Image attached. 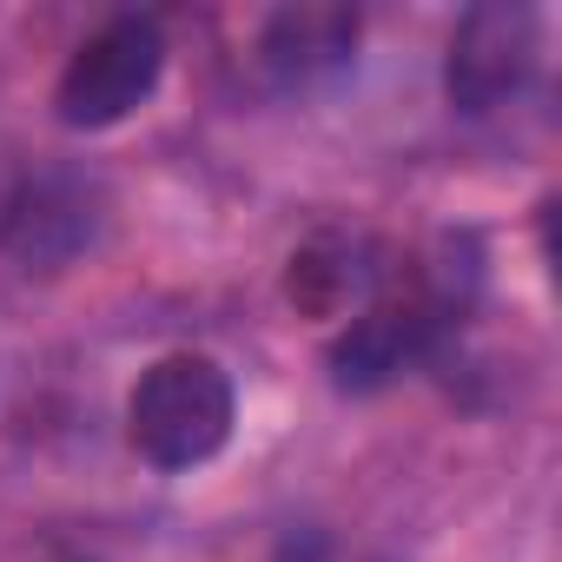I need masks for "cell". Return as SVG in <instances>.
<instances>
[{"label":"cell","instance_id":"1","mask_svg":"<svg viewBox=\"0 0 562 562\" xmlns=\"http://www.w3.org/2000/svg\"><path fill=\"white\" fill-rule=\"evenodd\" d=\"M476 245L470 238H437V258L411 271L404 292L371 299L345 338L331 345V384L351 397H371L397 378H411L417 364H430L443 351V338L463 325V312L476 305Z\"/></svg>","mask_w":562,"mask_h":562},{"label":"cell","instance_id":"2","mask_svg":"<svg viewBox=\"0 0 562 562\" xmlns=\"http://www.w3.org/2000/svg\"><path fill=\"white\" fill-rule=\"evenodd\" d=\"M232 424H238V391L205 351H172L146 364L126 397V437L166 476L205 470L232 443Z\"/></svg>","mask_w":562,"mask_h":562},{"label":"cell","instance_id":"3","mask_svg":"<svg viewBox=\"0 0 562 562\" xmlns=\"http://www.w3.org/2000/svg\"><path fill=\"white\" fill-rule=\"evenodd\" d=\"M542 67H549V14L522 0H490L470 8L450 34L443 87L463 120H509L529 100H542Z\"/></svg>","mask_w":562,"mask_h":562},{"label":"cell","instance_id":"4","mask_svg":"<svg viewBox=\"0 0 562 562\" xmlns=\"http://www.w3.org/2000/svg\"><path fill=\"white\" fill-rule=\"evenodd\" d=\"M159 74H166V27L153 14H113L60 67L54 113L74 133H106V126H120L126 113H139L153 100Z\"/></svg>","mask_w":562,"mask_h":562},{"label":"cell","instance_id":"5","mask_svg":"<svg viewBox=\"0 0 562 562\" xmlns=\"http://www.w3.org/2000/svg\"><path fill=\"white\" fill-rule=\"evenodd\" d=\"M358 47V14L345 8H285L258 34V67L278 93H312L318 80L345 74Z\"/></svg>","mask_w":562,"mask_h":562},{"label":"cell","instance_id":"6","mask_svg":"<svg viewBox=\"0 0 562 562\" xmlns=\"http://www.w3.org/2000/svg\"><path fill=\"white\" fill-rule=\"evenodd\" d=\"M278 562H378V555H351L345 542L305 529V536H285V555H278Z\"/></svg>","mask_w":562,"mask_h":562}]
</instances>
